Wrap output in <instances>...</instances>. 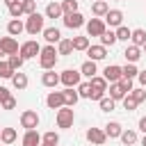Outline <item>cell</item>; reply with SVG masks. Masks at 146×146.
I'll use <instances>...</instances> for the list:
<instances>
[{"label":"cell","instance_id":"6da1fadb","mask_svg":"<svg viewBox=\"0 0 146 146\" xmlns=\"http://www.w3.org/2000/svg\"><path fill=\"white\" fill-rule=\"evenodd\" d=\"M55 64H57V50H55V46H43L41 52H39V66L43 71H52Z\"/></svg>","mask_w":146,"mask_h":146},{"label":"cell","instance_id":"7a4b0ae2","mask_svg":"<svg viewBox=\"0 0 146 146\" xmlns=\"http://www.w3.org/2000/svg\"><path fill=\"white\" fill-rule=\"evenodd\" d=\"M43 21H46V16H41L39 11L30 14V16L25 18V32L32 34V36H36L39 32H43Z\"/></svg>","mask_w":146,"mask_h":146},{"label":"cell","instance_id":"3957f363","mask_svg":"<svg viewBox=\"0 0 146 146\" xmlns=\"http://www.w3.org/2000/svg\"><path fill=\"white\" fill-rule=\"evenodd\" d=\"M55 119H57V128H64V130H66V128H73L75 112H73V107H66V105H64V107L57 110V116H55Z\"/></svg>","mask_w":146,"mask_h":146},{"label":"cell","instance_id":"277c9868","mask_svg":"<svg viewBox=\"0 0 146 146\" xmlns=\"http://www.w3.org/2000/svg\"><path fill=\"white\" fill-rule=\"evenodd\" d=\"M39 52H41V46H39L34 39H30V41L21 43V48H18V55H21L23 59H32V57H39Z\"/></svg>","mask_w":146,"mask_h":146},{"label":"cell","instance_id":"5b68a950","mask_svg":"<svg viewBox=\"0 0 146 146\" xmlns=\"http://www.w3.org/2000/svg\"><path fill=\"white\" fill-rule=\"evenodd\" d=\"M39 114L34 112V110H25L23 114H21V128H25V130H36L39 128Z\"/></svg>","mask_w":146,"mask_h":146},{"label":"cell","instance_id":"8992f818","mask_svg":"<svg viewBox=\"0 0 146 146\" xmlns=\"http://www.w3.org/2000/svg\"><path fill=\"white\" fill-rule=\"evenodd\" d=\"M84 27H87V34H89V36H100V34L107 30V25H105L103 18H89V21L84 23Z\"/></svg>","mask_w":146,"mask_h":146},{"label":"cell","instance_id":"52a82bcc","mask_svg":"<svg viewBox=\"0 0 146 146\" xmlns=\"http://www.w3.org/2000/svg\"><path fill=\"white\" fill-rule=\"evenodd\" d=\"M80 71H73V68H66V71H62L59 73V82L64 84V87H78L80 84Z\"/></svg>","mask_w":146,"mask_h":146},{"label":"cell","instance_id":"ba28073f","mask_svg":"<svg viewBox=\"0 0 146 146\" xmlns=\"http://www.w3.org/2000/svg\"><path fill=\"white\" fill-rule=\"evenodd\" d=\"M87 21H84V16L80 14V11H73V14H64V25L68 27V30H78V27H82Z\"/></svg>","mask_w":146,"mask_h":146},{"label":"cell","instance_id":"9c48e42d","mask_svg":"<svg viewBox=\"0 0 146 146\" xmlns=\"http://www.w3.org/2000/svg\"><path fill=\"white\" fill-rule=\"evenodd\" d=\"M87 141H91L94 146H103V144L107 141V135H105V130H100V128H89V130H87Z\"/></svg>","mask_w":146,"mask_h":146},{"label":"cell","instance_id":"30bf717a","mask_svg":"<svg viewBox=\"0 0 146 146\" xmlns=\"http://www.w3.org/2000/svg\"><path fill=\"white\" fill-rule=\"evenodd\" d=\"M103 18H105V25H110V27L123 25V11H121V9H110Z\"/></svg>","mask_w":146,"mask_h":146},{"label":"cell","instance_id":"8fae6325","mask_svg":"<svg viewBox=\"0 0 146 146\" xmlns=\"http://www.w3.org/2000/svg\"><path fill=\"white\" fill-rule=\"evenodd\" d=\"M103 78L107 80V84H112V82H119V80L123 78V73H121V66H116V64H110V66H105V71H103Z\"/></svg>","mask_w":146,"mask_h":146},{"label":"cell","instance_id":"7c38bea8","mask_svg":"<svg viewBox=\"0 0 146 146\" xmlns=\"http://www.w3.org/2000/svg\"><path fill=\"white\" fill-rule=\"evenodd\" d=\"M0 48H2L5 55H16L21 46H18V41H16L14 36H2V39H0Z\"/></svg>","mask_w":146,"mask_h":146},{"label":"cell","instance_id":"4fadbf2b","mask_svg":"<svg viewBox=\"0 0 146 146\" xmlns=\"http://www.w3.org/2000/svg\"><path fill=\"white\" fill-rule=\"evenodd\" d=\"M46 105H48L50 110L64 107V94H62V91H50V94L46 96Z\"/></svg>","mask_w":146,"mask_h":146},{"label":"cell","instance_id":"5bb4252c","mask_svg":"<svg viewBox=\"0 0 146 146\" xmlns=\"http://www.w3.org/2000/svg\"><path fill=\"white\" fill-rule=\"evenodd\" d=\"M84 52L89 55V59H91V62H100V59H105V57H107V48H105V46H89Z\"/></svg>","mask_w":146,"mask_h":146},{"label":"cell","instance_id":"9a60e30c","mask_svg":"<svg viewBox=\"0 0 146 146\" xmlns=\"http://www.w3.org/2000/svg\"><path fill=\"white\" fill-rule=\"evenodd\" d=\"M41 84L48 87V89H55V87L59 84V75L55 73V68H52V71H43V75H41Z\"/></svg>","mask_w":146,"mask_h":146},{"label":"cell","instance_id":"2e32d148","mask_svg":"<svg viewBox=\"0 0 146 146\" xmlns=\"http://www.w3.org/2000/svg\"><path fill=\"white\" fill-rule=\"evenodd\" d=\"M125 96H128V91L123 89L121 80H119V82H112V84H110V98H112L114 103H116V100H123Z\"/></svg>","mask_w":146,"mask_h":146},{"label":"cell","instance_id":"e0dca14e","mask_svg":"<svg viewBox=\"0 0 146 146\" xmlns=\"http://www.w3.org/2000/svg\"><path fill=\"white\" fill-rule=\"evenodd\" d=\"M43 39L48 41V46H52V43H59L62 41V32L57 30V27H43Z\"/></svg>","mask_w":146,"mask_h":146},{"label":"cell","instance_id":"ac0fdd59","mask_svg":"<svg viewBox=\"0 0 146 146\" xmlns=\"http://www.w3.org/2000/svg\"><path fill=\"white\" fill-rule=\"evenodd\" d=\"M23 146H41V135H39V130H25V135H23Z\"/></svg>","mask_w":146,"mask_h":146},{"label":"cell","instance_id":"d6986e66","mask_svg":"<svg viewBox=\"0 0 146 146\" xmlns=\"http://www.w3.org/2000/svg\"><path fill=\"white\" fill-rule=\"evenodd\" d=\"M107 11H110V5H107V0H94V2H91V14H94L96 18L105 16Z\"/></svg>","mask_w":146,"mask_h":146},{"label":"cell","instance_id":"ffe728a7","mask_svg":"<svg viewBox=\"0 0 146 146\" xmlns=\"http://www.w3.org/2000/svg\"><path fill=\"white\" fill-rule=\"evenodd\" d=\"M7 32H9V36H18V34L25 32V23L18 21V18H11V21L7 23Z\"/></svg>","mask_w":146,"mask_h":146},{"label":"cell","instance_id":"44dd1931","mask_svg":"<svg viewBox=\"0 0 146 146\" xmlns=\"http://www.w3.org/2000/svg\"><path fill=\"white\" fill-rule=\"evenodd\" d=\"M62 94H64V105H66V107H73V105H75V103L80 100V96H78L75 87H66V89H64Z\"/></svg>","mask_w":146,"mask_h":146},{"label":"cell","instance_id":"7402d4cb","mask_svg":"<svg viewBox=\"0 0 146 146\" xmlns=\"http://www.w3.org/2000/svg\"><path fill=\"white\" fill-rule=\"evenodd\" d=\"M121 132H123V125H121L119 121H110V123L105 125V135H107L110 139H116V137H121Z\"/></svg>","mask_w":146,"mask_h":146},{"label":"cell","instance_id":"603a6c76","mask_svg":"<svg viewBox=\"0 0 146 146\" xmlns=\"http://www.w3.org/2000/svg\"><path fill=\"white\" fill-rule=\"evenodd\" d=\"M16 139H18V132H16V128H2V132H0V141H2L5 146L14 144Z\"/></svg>","mask_w":146,"mask_h":146},{"label":"cell","instance_id":"cb8c5ba5","mask_svg":"<svg viewBox=\"0 0 146 146\" xmlns=\"http://www.w3.org/2000/svg\"><path fill=\"white\" fill-rule=\"evenodd\" d=\"M43 16H46V18H62V16H64V14H62V5H59V2H48Z\"/></svg>","mask_w":146,"mask_h":146},{"label":"cell","instance_id":"d4e9b609","mask_svg":"<svg viewBox=\"0 0 146 146\" xmlns=\"http://www.w3.org/2000/svg\"><path fill=\"white\" fill-rule=\"evenodd\" d=\"M27 82H30V80H27V75H25V73H21V71H16V73L11 75V84H14L18 91L27 89Z\"/></svg>","mask_w":146,"mask_h":146},{"label":"cell","instance_id":"484cf974","mask_svg":"<svg viewBox=\"0 0 146 146\" xmlns=\"http://www.w3.org/2000/svg\"><path fill=\"white\" fill-rule=\"evenodd\" d=\"M123 57L128 59V64H135V62H137V59L141 57V48H137V46H132V43H130V46L125 48V52H123Z\"/></svg>","mask_w":146,"mask_h":146},{"label":"cell","instance_id":"4316f807","mask_svg":"<svg viewBox=\"0 0 146 146\" xmlns=\"http://www.w3.org/2000/svg\"><path fill=\"white\" fill-rule=\"evenodd\" d=\"M96 73H98V68H96V62H91V59H87V62L80 66V75H84V78H89V80H91Z\"/></svg>","mask_w":146,"mask_h":146},{"label":"cell","instance_id":"83f0119b","mask_svg":"<svg viewBox=\"0 0 146 146\" xmlns=\"http://www.w3.org/2000/svg\"><path fill=\"white\" fill-rule=\"evenodd\" d=\"M130 41H132V46H137V48H141V46L146 43V30H141V27H137V30H132V34H130Z\"/></svg>","mask_w":146,"mask_h":146},{"label":"cell","instance_id":"f1b7e54d","mask_svg":"<svg viewBox=\"0 0 146 146\" xmlns=\"http://www.w3.org/2000/svg\"><path fill=\"white\" fill-rule=\"evenodd\" d=\"M89 82H91V89H94V91H103V94L107 91V80H105L103 75H94Z\"/></svg>","mask_w":146,"mask_h":146},{"label":"cell","instance_id":"f546056e","mask_svg":"<svg viewBox=\"0 0 146 146\" xmlns=\"http://www.w3.org/2000/svg\"><path fill=\"white\" fill-rule=\"evenodd\" d=\"M114 43H116V34H114L112 30H105V32L100 34V46H105V48L110 46V48H112Z\"/></svg>","mask_w":146,"mask_h":146},{"label":"cell","instance_id":"4dcf8cb0","mask_svg":"<svg viewBox=\"0 0 146 146\" xmlns=\"http://www.w3.org/2000/svg\"><path fill=\"white\" fill-rule=\"evenodd\" d=\"M73 52V41L71 39H62L57 43V55H71Z\"/></svg>","mask_w":146,"mask_h":146},{"label":"cell","instance_id":"1f68e13d","mask_svg":"<svg viewBox=\"0 0 146 146\" xmlns=\"http://www.w3.org/2000/svg\"><path fill=\"white\" fill-rule=\"evenodd\" d=\"M121 73H123V78H121V80H135V78H137V73H139V68H137L135 64H125V66L121 68Z\"/></svg>","mask_w":146,"mask_h":146},{"label":"cell","instance_id":"d6a6232c","mask_svg":"<svg viewBox=\"0 0 146 146\" xmlns=\"http://www.w3.org/2000/svg\"><path fill=\"white\" fill-rule=\"evenodd\" d=\"M73 50H87L91 43H89V36H73Z\"/></svg>","mask_w":146,"mask_h":146},{"label":"cell","instance_id":"836d02e7","mask_svg":"<svg viewBox=\"0 0 146 146\" xmlns=\"http://www.w3.org/2000/svg\"><path fill=\"white\" fill-rule=\"evenodd\" d=\"M7 64L11 66V71H21L23 68V64H25V59L16 52V55H9V59H7Z\"/></svg>","mask_w":146,"mask_h":146},{"label":"cell","instance_id":"e575fe53","mask_svg":"<svg viewBox=\"0 0 146 146\" xmlns=\"http://www.w3.org/2000/svg\"><path fill=\"white\" fill-rule=\"evenodd\" d=\"M119 139H121L125 146H132V144H137V132H135V130H123Z\"/></svg>","mask_w":146,"mask_h":146},{"label":"cell","instance_id":"d590c367","mask_svg":"<svg viewBox=\"0 0 146 146\" xmlns=\"http://www.w3.org/2000/svg\"><path fill=\"white\" fill-rule=\"evenodd\" d=\"M114 34H116V41H130V34H132V30H130V27H125V25H119Z\"/></svg>","mask_w":146,"mask_h":146},{"label":"cell","instance_id":"8d00e7d4","mask_svg":"<svg viewBox=\"0 0 146 146\" xmlns=\"http://www.w3.org/2000/svg\"><path fill=\"white\" fill-rule=\"evenodd\" d=\"M62 14H73L78 11V0H62Z\"/></svg>","mask_w":146,"mask_h":146},{"label":"cell","instance_id":"74e56055","mask_svg":"<svg viewBox=\"0 0 146 146\" xmlns=\"http://www.w3.org/2000/svg\"><path fill=\"white\" fill-rule=\"evenodd\" d=\"M78 96H80V98H89V96H91V82H89V80L78 84Z\"/></svg>","mask_w":146,"mask_h":146},{"label":"cell","instance_id":"f35d334b","mask_svg":"<svg viewBox=\"0 0 146 146\" xmlns=\"http://www.w3.org/2000/svg\"><path fill=\"white\" fill-rule=\"evenodd\" d=\"M21 7H23V14L30 16L36 11V0H21Z\"/></svg>","mask_w":146,"mask_h":146},{"label":"cell","instance_id":"ab89813d","mask_svg":"<svg viewBox=\"0 0 146 146\" xmlns=\"http://www.w3.org/2000/svg\"><path fill=\"white\" fill-rule=\"evenodd\" d=\"M98 105H100V110H103V112H112L116 103H114V100H112L110 96H103V98L98 100Z\"/></svg>","mask_w":146,"mask_h":146},{"label":"cell","instance_id":"60d3db41","mask_svg":"<svg viewBox=\"0 0 146 146\" xmlns=\"http://www.w3.org/2000/svg\"><path fill=\"white\" fill-rule=\"evenodd\" d=\"M16 71H11V66L7 64V62H2L0 59V78H5V80H11V75H14Z\"/></svg>","mask_w":146,"mask_h":146},{"label":"cell","instance_id":"b9f144b4","mask_svg":"<svg viewBox=\"0 0 146 146\" xmlns=\"http://www.w3.org/2000/svg\"><path fill=\"white\" fill-rule=\"evenodd\" d=\"M41 144H59V135L57 132H46V135H41Z\"/></svg>","mask_w":146,"mask_h":146},{"label":"cell","instance_id":"7bdbcfd3","mask_svg":"<svg viewBox=\"0 0 146 146\" xmlns=\"http://www.w3.org/2000/svg\"><path fill=\"white\" fill-rule=\"evenodd\" d=\"M130 96H132V98H135V103L139 105V103H144V100H146V89H141V87H139V89H132V91H130Z\"/></svg>","mask_w":146,"mask_h":146},{"label":"cell","instance_id":"ee69618b","mask_svg":"<svg viewBox=\"0 0 146 146\" xmlns=\"http://www.w3.org/2000/svg\"><path fill=\"white\" fill-rule=\"evenodd\" d=\"M9 16H11V18L23 16V7H21V2H16V5H11V7H9Z\"/></svg>","mask_w":146,"mask_h":146},{"label":"cell","instance_id":"f6af8a7d","mask_svg":"<svg viewBox=\"0 0 146 146\" xmlns=\"http://www.w3.org/2000/svg\"><path fill=\"white\" fill-rule=\"evenodd\" d=\"M0 107H2V110H14V107H16V98H14V96H7V98L0 103Z\"/></svg>","mask_w":146,"mask_h":146},{"label":"cell","instance_id":"bcb514c9","mask_svg":"<svg viewBox=\"0 0 146 146\" xmlns=\"http://www.w3.org/2000/svg\"><path fill=\"white\" fill-rule=\"evenodd\" d=\"M123 107H125L128 112H135V107H137V103H135V98H132L130 94H128V96L123 98Z\"/></svg>","mask_w":146,"mask_h":146},{"label":"cell","instance_id":"7dc6e473","mask_svg":"<svg viewBox=\"0 0 146 146\" xmlns=\"http://www.w3.org/2000/svg\"><path fill=\"white\" fill-rule=\"evenodd\" d=\"M137 80H139L141 89H146V71H139V73H137Z\"/></svg>","mask_w":146,"mask_h":146},{"label":"cell","instance_id":"c3c4849f","mask_svg":"<svg viewBox=\"0 0 146 146\" xmlns=\"http://www.w3.org/2000/svg\"><path fill=\"white\" fill-rule=\"evenodd\" d=\"M121 84H123V89H125L128 94L132 91V80H121Z\"/></svg>","mask_w":146,"mask_h":146},{"label":"cell","instance_id":"681fc988","mask_svg":"<svg viewBox=\"0 0 146 146\" xmlns=\"http://www.w3.org/2000/svg\"><path fill=\"white\" fill-rule=\"evenodd\" d=\"M7 96H11V94H9V89H7V87H0V103H2Z\"/></svg>","mask_w":146,"mask_h":146},{"label":"cell","instance_id":"f907efd6","mask_svg":"<svg viewBox=\"0 0 146 146\" xmlns=\"http://www.w3.org/2000/svg\"><path fill=\"white\" fill-rule=\"evenodd\" d=\"M139 130L146 135V116H141V119H139Z\"/></svg>","mask_w":146,"mask_h":146},{"label":"cell","instance_id":"816d5d0a","mask_svg":"<svg viewBox=\"0 0 146 146\" xmlns=\"http://www.w3.org/2000/svg\"><path fill=\"white\" fill-rule=\"evenodd\" d=\"M16 2H21V0H5V5H7V7H11V5H16Z\"/></svg>","mask_w":146,"mask_h":146},{"label":"cell","instance_id":"f5cc1de1","mask_svg":"<svg viewBox=\"0 0 146 146\" xmlns=\"http://www.w3.org/2000/svg\"><path fill=\"white\" fill-rule=\"evenodd\" d=\"M141 146H146V135H144V139H141Z\"/></svg>","mask_w":146,"mask_h":146},{"label":"cell","instance_id":"db71d44e","mask_svg":"<svg viewBox=\"0 0 146 146\" xmlns=\"http://www.w3.org/2000/svg\"><path fill=\"white\" fill-rule=\"evenodd\" d=\"M41 146H57V144H41Z\"/></svg>","mask_w":146,"mask_h":146},{"label":"cell","instance_id":"11a10c76","mask_svg":"<svg viewBox=\"0 0 146 146\" xmlns=\"http://www.w3.org/2000/svg\"><path fill=\"white\" fill-rule=\"evenodd\" d=\"M141 48H144V55H146V43H144V46H141Z\"/></svg>","mask_w":146,"mask_h":146},{"label":"cell","instance_id":"9f6ffc18","mask_svg":"<svg viewBox=\"0 0 146 146\" xmlns=\"http://www.w3.org/2000/svg\"><path fill=\"white\" fill-rule=\"evenodd\" d=\"M2 55H5V52H2V48H0V57H2Z\"/></svg>","mask_w":146,"mask_h":146},{"label":"cell","instance_id":"6f0895ef","mask_svg":"<svg viewBox=\"0 0 146 146\" xmlns=\"http://www.w3.org/2000/svg\"><path fill=\"white\" fill-rule=\"evenodd\" d=\"M0 132H2V128H0Z\"/></svg>","mask_w":146,"mask_h":146},{"label":"cell","instance_id":"680465c9","mask_svg":"<svg viewBox=\"0 0 146 146\" xmlns=\"http://www.w3.org/2000/svg\"><path fill=\"white\" fill-rule=\"evenodd\" d=\"M2 146H5V144H2Z\"/></svg>","mask_w":146,"mask_h":146}]
</instances>
